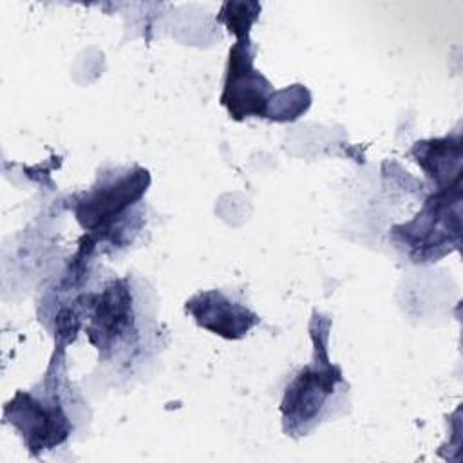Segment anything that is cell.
<instances>
[{
  "label": "cell",
  "mask_w": 463,
  "mask_h": 463,
  "mask_svg": "<svg viewBox=\"0 0 463 463\" xmlns=\"http://www.w3.org/2000/svg\"><path fill=\"white\" fill-rule=\"evenodd\" d=\"M65 345L56 340L43 378L27 391H16L4 407V420L14 427L34 458L65 445L89 420L87 403L67 378Z\"/></svg>",
  "instance_id": "obj_1"
},
{
  "label": "cell",
  "mask_w": 463,
  "mask_h": 463,
  "mask_svg": "<svg viewBox=\"0 0 463 463\" xmlns=\"http://www.w3.org/2000/svg\"><path fill=\"white\" fill-rule=\"evenodd\" d=\"M134 284L136 279L130 275L112 279L101 291L74 297L71 307L80 320L87 313L85 331L89 342L99 351V362L118 369H132L157 335L152 307L143 306L146 300L139 304L145 293Z\"/></svg>",
  "instance_id": "obj_2"
},
{
  "label": "cell",
  "mask_w": 463,
  "mask_h": 463,
  "mask_svg": "<svg viewBox=\"0 0 463 463\" xmlns=\"http://www.w3.org/2000/svg\"><path fill=\"white\" fill-rule=\"evenodd\" d=\"M150 172L139 165L103 168L96 183L72 197L71 210L87 232L80 253L92 255L96 246H121L141 226L139 206L150 186Z\"/></svg>",
  "instance_id": "obj_3"
},
{
  "label": "cell",
  "mask_w": 463,
  "mask_h": 463,
  "mask_svg": "<svg viewBox=\"0 0 463 463\" xmlns=\"http://www.w3.org/2000/svg\"><path fill=\"white\" fill-rule=\"evenodd\" d=\"M329 331L331 318L313 311L309 320L313 358L288 382L280 402L282 430L291 438L307 436L347 405L349 383L342 367L329 358Z\"/></svg>",
  "instance_id": "obj_4"
},
{
  "label": "cell",
  "mask_w": 463,
  "mask_h": 463,
  "mask_svg": "<svg viewBox=\"0 0 463 463\" xmlns=\"http://www.w3.org/2000/svg\"><path fill=\"white\" fill-rule=\"evenodd\" d=\"M461 183L430 194L421 210L391 230V241L411 262H436L459 244Z\"/></svg>",
  "instance_id": "obj_5"
},
{
  "label": "cell",
  "mask_w": 463,
  "mask_h": 463,
  "mask_svg": "<svg viewBox=\"0 0 463 463\" xmlns=\"http://www.w3.org/2000/svg\"><path fill=\"white\" fill-rule=\"evenodd\" d=\"M257 47L251 38L235 40L228 52L221 105L230 118L242 121L246 118H266L268 105L275 94L271 81L253 67Z\"/></svg>",
  "instance_id": "obj_6"
},
{
  "label": "cell",
  "mask_w": 463,
  "mask_h": 463,
  "mask_svg": "<svg viewBox=\"0 0 463 463\" xmlns=\"http://www.w3.org/2000/svg\"><path fill=\"white\" fill-rule=\"evenodd\" d=\"M184 313L190 315L199 327L226 340H241L260 324V317L255 311L222 289L195 293L184 302Z\"/></svg>",
  "instance_id": "obj_7"
},
{
  "label": "cell",
  "mask_w": 463,
  "mask_h": 463,
  "mask_svg": "<svg viewBox=\"0 0 463 463\" xmlns=\"http://www.w3.org/2000/svg\"><path fill=\"white\" fill-rule=\"evenodd\" d=\"M411 156L434 181L436 190L461 183V134L416 141Z\"/></svg>",
  "instance_id": "obj_8"
},
{
  "label": "cell",
  "mask_w": 463,
  "mask_h": 463,
  "mask_svg": "<svg viewBox=\"0 0 463 463\" xmlns=\"http://www.w3.org/2000/svg\"><path fill=\"white\" fill-rule=\"evenodd\" d=\"M309 107H311V92L307 90L306 85L295 83V85L275 90L268 105L266 119H271L277 123L295 121L300 116H304Z\"/></svg>",
  "instance_id": "obj_9"
},
{
  "label": "cell",
  "mask_w": 463,
  "mask_h": 463,
  "mask_svg": "<svg viewBox=\"0 0 463 463\" xmlns=\"http://www.w3.org/2000/svg\"><path fill=\"white\" fill-rule=\"evenodd\" d=\"M260 9L262 7L259 2H224L221 5L217 20L226 25L235 40H242L250 38L251 25L257 22Z\"/></svg>",
  "instance_id": "obj_10"
}]
</instances>
